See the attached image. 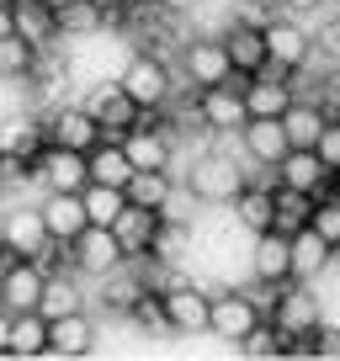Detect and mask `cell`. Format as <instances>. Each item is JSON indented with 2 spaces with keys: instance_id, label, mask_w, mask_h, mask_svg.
<instances>
[{
  "instance_id": "obj_1",
  "label": "cell",
  "mask_w": 340,
  "mask_h": 361,
  "mask_svg": "<svg viewBox=\"0 0 340 361\" xmlns=\"http://www.w3.org/2000/svg\"><path fill=\"white\" fill-rule=\"evenodd\" d=\"M181 186L192 202L202 207H224L234 202L239 192H245V149H202V154H192V165L181 170Z\"/></svg>"
},
{
  "instance_id": "obj_2",
  "label": "cell",
  "mask_w": 340,
  "mask_h": 361,
  "mask_svg": "<svg viewBox=\"0 0 340 361\" xmlns=\"http://www.w3.org/2000/svg\"><path fill=\"white\" fill-rule=\"evenodd\" d=\"M32 180L43 192H85L91 186V154L64 144H43L32 154Z\"/></svg>"
},
{
  "instance_id": "obj_3",
  "label": "cell",
  "mask_w": 340,
  "mask_h": 361,
  "mask_svg": "<svg viewBox=\"0 0 340 361\" xmlns=\"http://www.w3.org/2000/svg\"><path fill=\"white\" fill-rule=\"evenodd\" d=\"M181 75L192 80L197 90H213V85H234V90H245V75H234L224 37H192V43L181 48Z\"/></svg>"
},
{
  "instance_id": "obj_4",
  "label": "cell",
  "mask_w": 340,
  "mask_h": 361,
  "mask_svg": "<svg viewBox=\"0 0 340 361\" xmlns=\"http://www.w3.org/2000/svg\"><path fill=\"white\" fill-rule=\"evenodd\" d=\"M69 266L75 271H85L91 282H102V276H112L117 266H128V250H123V239H117V228H85V234L69 245Z\"/></svg>"
},
{
  "instance_id": "obj_5",
  "label": "cell",
  "mask_w": 340,
  "mask_h": 361,
  "mask_svg": "<svg viewBox=\"0 0 340 361\" xmlns=\"http://www.w3.org/2000/svg\"><path fill=\"white\" fill-rule=\"evenodd\" d=\"M85 106H91V117L102 123L107 138H128L133 128H144V106L128 96L117 80H107V85H96L91 96H85Z\"/></svg>"
},
{
  "instance_id": "obj_6",
  "label": "cell",
  "mask_w": 340,
  "mask_h": 361,
  "mask_svg": "<svg viewBox=\"0 0 340 361\" xmlns=\"http://www.w3.org/2000/svg\"><path fill=\"white\" fill-rule=\"evenodd\" d=\"M261 37H266V54L282 59V64L298 69V75L319 64V54H314V27H303L298 16H277V22H266Z\"/></svg>"
},
{
  "instance_id": "obj_7",
  "label": "cell",
  "mask_w": 340,
  "mask_h": 361,
  "mask_svg": "<svg viewBox=\"0 0 340 361\" xmlns=\"http://www.w3.org/2000/svg\"><path fill=\"white\" fill-rule=\"evenodd\" d=\"M266 319L282 329V340L319 335V324H324V314H319V298L303 293V282L287 287V293H272V308H266Z\"/></svg>"
},
{
  "instance_id": "obj_8",
  "label": "cell",
  "mask_w": 340,
  "mask_h": 361,
  "mask_svg": "<svg viewBox=\"0 0 340 361\" xmlns=\"http://www.w3.org/2000/svg\"><path fill=\"white\" fill-rule=\"evenodd\" d=\"M43 133L48 144H64V149H80V154H91L96 144H102V123L91 117V106L85 102H69V106H54V112L43 117Z\"/></svg>"
},
{
  "instance_id": "obj_9",
  "label": "cell",
  "mask_w": 340,
  "mask_h": 361,
  "mask_svg": "<svg viewBox=\"0 0 340 361\" xmlns=\"http://www.w3.org/2000/svg\"><path fill=\"white\" fill-rule=\"evenodd\" d=\"M250 282H261V287L293 282V234H282V228L255 234V245H250Z\"/></svg>"
},
{
  "instance_id": "obj_10",
  "label": "cell",
  "mask_w": 340,
  "mask_h": 361,
  "mask_svg": "<svg viewBox=\"0 0 340 361\" xmlns=\"http://www.w3.org/2000/svg\"><path fill=\"white\" fill-rule=\"evenodd\" d=\"M117 85H123L128 96L144 106V112H154V106H170V69H165V59H154V54H133Z\"/></svg>"
},
{
  "instance_id": "obj_11",
  "label": "cell",
  "mask_w": 340,
  "mask_h": 361,
  "mask_svg": "<svg viewBox=\"0 0 340 361\" xmlns=\"http://www.w3.org/2000/svg\"><path fill=\"white\" fill-rule=\"evenodd\" d=\"M43 287H48V271L27 255L6 260V276H0V298H6V314H32L43 308Z\"/></svg>"
},
{
  "instance_id": "obj_12",
  "label": "cell",
  "mask_w": 340,
  "mask_h": 361,
  "mask_svg": "<svg viewBox=\"0 0 340 361\" xmlns=\"http://www.w3.org/2000/svg\"><path fill=\"white\" fill-rule=\"evenodd\" d=\"M165 298V319L176 335H213V293H202L197 282L176 287V293H159Z\"/></svg>"
},
{
  "instance_id": "obj_13",
  "label": "cell",
  "mask_w": 340,
  "mask_h": 361,
  "mask_svg": "<svg viewBox=\"0 0 340 361\" xmlns=\"http://www.w3.org/2000/svg\"><path fill=\"white\" fill-rule=\"evenodd\" d=\"M197 123H202L207 133H245V123H250L245 90H234V85L197 90Z\"/></svg>"
},
{
  "instance_id": "obj_14",
  "label": "cell",
  "mask_w": 340,
  "mask_h": 361,
  "mask_svg": "<svg viewBox=\"0 0 340 361\" xmlns=\"http://www.w3.org/2000/svg\"><path fill=\"white\" fill-rule=\"evenodd\" d=\"M43 224L59 245H75L85 228H91V213H85V192H43Z\"/></svg>"
},
{
  "instance_id": "obj_15",
  "label": "cell",
  "mask_w": 340,
  "mask_h": 361,
  "mask_svg": "<svg viewBox=\"0 0 340 361\" xmlns=\"http://www.w3.org/2000/svg\"><path fill=\"white\" fill-rule=\"evenodd\" d=\"M255 324H261V308H255L250 293H234V287H229V293H213V335L218 340L239 345Z\"/></svg>"
},
{
  "instance_id": "obj_16",
  "label": "cell",
  "mask_w": 340,
  "mask_h": 361,
  "mask_svg": "<svg viewBox=\"0 0 340 361\" xmlns=\"http://www.w3.org/2000/svg\"><path fill=\"white\" fill-rule=\"evenodd\" d=\"M0 350H6V356H48V314L43 308H32V314H6Z\"/></svg>"
},
{
  "instance_id": "obj_17",
  "label": "cell",
  "mask_w": 340,
  "mask_h": 361,
  "mask_svg": "<svg viewBox=\"0 0 340 361\" xmlns=\"http://www.w3.org/2000/svg\"><path fill=\"white\" fill-rule=\"evenodd\" d=\"M329 176H335V170L319 159V149H287V159L277 165V180H282V186H298V192H314V197L329 192Z\"/></svg>"
},
{
  "instance_id": "obj_18",
  "label": "cell",
  "mask_w": 340,
  "mask_h": 361,
  "mask_svg": "<svg viewBox=\"0 0 340 361\" xmlns=\"http://www.w3.org/2000/svg\"><path fill=\"white\" fill-rule=\"evenodd\" d=\"M239 144H245V154L250 159H261V165H282L287 159V128H282V117H250L245 123V133H239Z\"/></svg>"
},
{
  "instance_id": "obj_19",
  "label": "cell",
  "mask_w": 340,
  "mask_h": 361,
  "mask_svg": "<svg viewBox=\"0 0 340 361\" xmlns=\"http://www.w3.org/2000/svg\"><path fill=\"white\" fill-rule=\"evenodd\" d=\"M96 350V324L85 314H64V319H48V356H91Z\"/></svg>"
},
{
  "instance_id": "obj_20",
  "label": "cell",
  "mask_w": 340,
  "mask_h": 361,
  "mask_svg": "<svg viewBox=\"0 0 340 361\" xmlns=\"http://www.w3.org/2000/svg\"><path fill=\"white\" fill-rule=\"evenodd\" d=\"M128 159H133V170H170V149H176V133L165 128H133V133L123 138Z\"/></svg>"
},
{
  "instance_id": "obj_21",
  "label": "cell",
  "mask_w": 340,
  "mask_h": 361,
  "mask_svg": "<svg viewBox=\"0 0 340 361\" xmlns=\"http://www.w3.org/2000/svg\"><path fill=\"white\" fill-rule=\"evenodd\" d=\"M224 48H229V64H234V75H245V80H255V69L266 64V37H261V27L229 22Z\"/></svg>"
},
{
  "instance_id": "obj_22",
  "label": "cell",
  "mask_w": 340,
  "mask_h": 361,
  "mask_svg": "<svg viewBox=\"0 0 340 361\" xmlns=\"http://www.w3.org/2000/svg\"><path fill=\"white\" fill-rule=\"evenodd\" d=\"M11 27L37 48H54L59 43V11H48L43 0H11Z\"/></svg>"
},
{
  "instance_id": "obj_23",
  "label": "cell",
  "mask_w": 340,
  "mask_h": 361,
  "mask_svg": "<svg viewBox=\"0 0 340 361\" xmlns=\"http://www.w3.org/2000/svg\"><path fill=\"white\" fill-rule=\"evenodd\" d=\"M234 224L250 228V234H266V228H277V202H272V186H261V180H250L245 192L234 197Z\"/></svg>"
},
{
  "instance_id": "obj_24",
  "label": "cell",
  "mask_w": 340,
  "mask_h": 361,
  "mask_svg": "<svg viewBox=\"0 0 340 361\" xmlns=\"http://www.w3.org/2000/svg\"><path fill=\"white\" fill-rule=\"evenodd\" d=\"M91 180H102V186H117V192H128V180H133V159H128L123 138H102V144L91 149Z\"/></svg>"
},
{
  "instance_id": "obj_25",
  "label": "cell",
  "mask_w": 340,
  "mask_h": 361,
  "mask_svg": "<svg viewBox=\"0 0 340 361\" xmlns=\"http://www.w3.org/2000/svg\"><path fill=\"white\" fill-rule=\"evenodd\" d=\"M282 128H287V144H293V149H314L319 133L329 128V112L319 102H293L282 112Z\"/></svg>"
},
{
  "instance_id": "obj_26",
  "label": "cell",
  "mask_w": 340,
  "mask_h": 361,
  "mask_svg": "<svg viewBox=\"0 0 340 361\" xmlns=\"http://www.w3.org/2000/svg\"><path fill=\"white\" fill-rule=\"evenodd\" d=\"M149 293V282H144V271L128 260V266H117L112 276H102V303L112 308V314H133V303Z\"/></svg>"
},
{
  "instance_id": "obj_27",
  "label": "cell",
  "mask_w": 340,
  "mask_h": 361,
  "mask_svg": "<svg viewBox=\"0 0 340 361\" xmlns=\"http://www.w3.org/2000/svg\"><path fill=\"white\" fill-rule=\"evenodd\" d=\"M149 255L165 260V266H181V260L192 255V224L176 218V213H165L159 228H154V239H149Z\"/></svg>"
},
{
  "instance_id": "obj_28",
  "label": "cell",
  "mask_w": 340,
  "mask_h": 361,
  "mask_svg": "<svg viewBox=\"0 0 340 361\" xmlns=\"http://www.w3.org/2000/svg\"><path fill=\"white\" fill-rule=\"evenodd\" d=\"M112 228H117V239H123L128 260H133V255H149V239H154V228H159V213H154V207L128 202V207H123V218H117Z\"/></svg>"
},
{
  "instance_id": "obj_29",
  "label": "cell",
  "mask_w": 340,
  "mask_h": 361,
  "mask_svg": "<svg viewBox=\"0 0 340 361\" xmlns=\"http://www.w3.org/2000/svg\"><path fill=\"white\" fill-rule=\"evenodd\" d=\"M170 197H176V180H170V170H133V180H128V202L154 207V213L165 218V213H170Z\"/></svg>"
},
{
  "instance_id": "obj_30",
  "label": "cell",
  "mask_w": 340,
  "mask_h": 361,
  "mask_svg": "<svg viewBox=\"0 0 340 361\" xmlns=\"http://www.w3.org/2000/svg\"><path fill=\"white\" fill-rule=\"evenodd\" d=\"M272 202H277V228H282V234H298V228H308V218H314V202H319V197L277 180V186H272Z\"/></svg>"
},
{
  "instance_id": "obj_31",
  "label": "cell",
  "mask_w": 340,
  "mask_h": 361,
  "mask_svg": "<svg viewBox=\"0 0 340 361\" xmlns=\"http://www.w3.org/2000/svg\"><path fill=\"white\" fill-rule=\"evenodd\" d=\"M298 102L293 85H272V80H245V112L250 117H282Z\"/></svg>"
},
{
  "instance_id": "obj_32",
  "label": "cell",
  "mask_w": 340,
  "mask_h": 361,
  "mask_svg": "<svg viewBox=\"0 0 340 361\" xmlns=\"http://www.w3.org/2000/svg\"><path fill=\"white\" fill-rule=\"evenodd\" d=\"M324 266H329V245L314 228H298L293 234V282H314Z\"/></svg>"
},
{
  "instance_id": "obj_33",
  "label": "cell",
  "mask_w": 340,
  "mask_h": 361,
  "mask_svg": "<svg viewBox=\"0 0 340 361\" xmlns=\"http://www.w3.org/2000/svg\"><path fill=\"white\" fill-rule=\"evenodd\" d=\"M107 27V11L96 0H80L69 11H59V43H80V37H96Z\"/></svg>"
},
{
  "instance_id": "obj_34",
  "label": "cell",
  "mask_w": 340,
  "mask_h": 361,
  "mask_svg": "<svg viewBox=\"0 0 340 361\" xmlns=\"http://www.w3.org/2000/svg\"><path fill=\"white\" fill-rule=\"evenodd\" d=\"M80 308V276L75 271H48V287H43V314L48 319H64Z\"/></svg>"
},
{
  "instance_id": "obj_35",
  "label": "cell",
  "mask_w": 340,
  "mask_h": 361,
  "mask_svg": "<svg viewBox=\"0 0 340 361\" xmlns=\"http://www.w3.org/2000/svg\"><path fill=\"white\" fill-rule=\"evenodd\" d=\"M37 54H43V48L27 43L22 32H6L0 37V69H6V80H27L37 69Z\"/></svg>"
},
{
  "instance_id": "obj_36",
  "label": "cell",
  "mask_w": 340,
  "mask_h": 361,
  "mask_svg": "<svg viewBox=\"0 0 340 361\" xmlns=\"http://www.w3.org/2000/svg\"><path fill=\"white\" fill-rule=\"evenodd\" d=\"M123 207H128V192L102 186V180H91V186H85V213H91L96 228H112L117 218H123Z\"/></svg>"
},
{
  "instance_id": "obj_37",
  "label": "cell",
  "mask_w": 340,
  "mask_h": 361,
  "mask_svg": "<svg viewBox=\"0 0 340 361\" xmlns=\"http://www.w3.org/2000/svg\"><path fill=\"white\" fill-rule=\"evenodd\" d=\"M239 350H245V356H261V361H272V356H282V350H287V340H282V329H277L272 319H261V324H255L245 340H239Z\"/></svg>"
},
{
  "instance_id": "obj_38",
  "label": "cell",
  "mask_w": 340,
  "mask_h": 361,
  "mask_svg": "<svg viewBox=\"0 0 340 361\" xmlns=\"http://www.w3.org/2000/svg\"><path fill=\"white\" fill-rule=\"evenodd\" d=\"M308 228H314V234L324 239L329 250L340 245V197H335V192H324V197L314 202V218H308Z\"/></svg>"
},
{
  "instance_id": "obj_39",
  "label": "cell",
  "mask_w": 340,
  "mask_h": 361,
  "mask_svg": "<svg viewBox=\"0 0 340 361\" xmlns=\"http://www.w3.org/2000/svg\"><path fill=\"white\" fill-rule=\"evenodd\" d=\"M128 319H133L138 329H170V319H165V298H159V293H144V298L133 303V314H128Z\"/></svg>"
},
{
  "instance_id": "obj_40",
  "label": "cell",
  "mask_w": 340,
  "mask_h": 361,
  "mask_svg": "<svg viewBox=\"0 0 340 361\" xmlns=\"http://www.w3.org/2000/svg\"><path fill=\"white\" fill-rule=\"evenodd\" d=\"M314 54L324 59V64H340V16H324V22L314 27Z\"/></svg>"
},
{
  "instance_id": "obj_41",
  "label": "cell",
  "mask_w": 340,
  "mask_h": 361,
  "mask_svg": "<svg viewBox=\"0 0 340 361\" xmlns=\"http://www.w3.org/2000/svg\"><path fill=\"white\" fill-rule=\"evenodd\" d=\"M319 159H324V165L329 170H340V117H329V128H324V133H319Z\"/></svg>"
},
{
  "instance_id": "obj_42",
  "label": "cell",
  "mask_w": 340,
  "mask_h": 361,
  "mask_svg": "<svg viewBox=\"0 0 340 361\" xmlns=\"http://www.w3.org/2000/svg\"><path fill=\"white\" fill-rule=\"evenodd\" d=\"M314 356H324V361H335V356H340V324H319V335H314Z\"/></svg>"
},
{
  "instance_id": "obj_43",
  "label": "cell",
  "mask_w": 340,
  "mask_h": 361,
  "mask_svg": "<svg viewBox=\"0 0 340 361\" xmlns=\"http://www.w3.org/2000/svg\"><path fill=\"white\" fill-rule=\"evenodd\" d=\"M277 6H287V16H298V22H303V16H314L324 0H277Z\"/></svg>"
},
{
  "instance_id": "obj_44",
  "label": "cell",
  "mask_w": 340,
  "mask_h": 361,
  "mask_svg": "<svg viewBox=\"0 0 340 361\" xmlns=\"http://www.w3.org/2000/svg\"><path fill=\"white\" fill-rule=\"evenodd\" d=\"M159 11L165 16H186V11H197V0H159Z\"/></svg>"
},
{
  "instance_id": "obj_45",
  "label": "cell",
  "mask_w": 340,
  "mask_h": 361,
  "mask_svg": "<svg viewBox=\"0 0 340 361\" xmlns=\"http://www.w3.org/2000/svg\"><path fill=\"white\" fill-rule=\"evenodd\" d=\"M96 6H102V11H107V22H112L117 11H128V0H96Z\"/></svg>"
},
{
  "instance_id": "obj_46",
  "label": "cell",
  "mask_w": 340,
  "mask_h": 361,
  "mask_svg": "<svg viewBox=\"0 0 340 361\" xmlns=\"http://www.w3.org/2000/svg\"><path fill=\"white\" fill-rule=\"evenodd\" d=\"M329 192H335V197H340V170H335V176H329Z\"/></svg>"
},
{
  "instance_id": "obj_47",
  "label": "cell",
  "mask_w": 340,
  "mask_h": 361,
  "mask_svg": "<svg viewBox=\"0 0 340 361\" xmlns=\"http://www.w3.org/2000/svg\"><path fill=\"white\" fill-rule=\"evenodd\" d=\"M329 266H340V245H335V250H329Z\"/></svg>"
},
{
  "instance_id": "obj_48",
  "label": "cell",
  "mask_w": 340,
  "mask_h": 361,
  "mask_svg": "<svg viewBox=\"0 0 340 361\" xmlns=\"http://www.w3.org/2000/svg\"><path fill=\"white\" fill-rule=\"evenodd\" d=\"M128 6H159V0H128Z\"/></svg>"
}]
</instances>
